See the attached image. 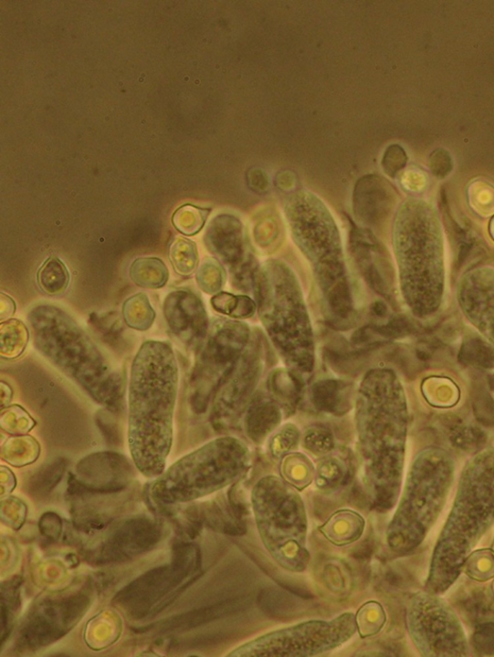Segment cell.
<instances>
[{
  "instance_id": "obj_1",
  "label": "cell",
  "mask_w": 494,
  "mask_h": 657,
  "mask_svg": "<svg viewBox=\"0 0 494 657\" xmlns=\"http://www.w3.org/2000/svg\"><path fill=\"white\" fill-rule=\"evenodd\" d=\"M357 451L364 490L381 513L394 510L405 479L410 412L395 371H368L356 395Z\"/></svg>"
},
{
  "instance_id": "obj_21",
  "label": "cell",
  "mask_w": 494,
  "mask_h": 657,
  "mask_svg": "<svg viewBox=\"0 0 494 657\" xmlns=\"http://www.w3.org/2000/svg\"><path fill=\"white\" fill-rule=\"evenodd\" d=\"M366 529L364 516L352 509H341L334 512L319 532L331 545L342 548L352 545L363 538Z\"/></svg>"
},
{
  "instance_id": "obj_38",
  "label": "cell",
  "mask_w": 494,
  "mask_h": 657,
  "mask_svg": "<svg viewBox=\"0 0 494 657\" xmlns=\"http://www.w3.org/2000/svg\"><path fill=\"white\" fill-rule=\"evenodd\" d=\"M304 447L316 455L330 454L333 448V442L329 434L310 433L303 439Z\"/></svg>"
},
{
  "instance_id": "obj_31",
  "label": "cell",
  "mask_w": 494,
  "mask_h": 657,
  "mask_svg": "<svg viewBox=\"0 0 494 657\" xmlns=\"http://www.w3.org/2000/svg\"><path fill=\"white\" fill-rule=\"evenodd\" d=\"M209 214L210 210L187 203L180 206L174 213L173 224L183 235L194 236L203 229Z\"/></svg>"
},
{
  "instance_id": "obj_17",
  "label": "cell",
  "mask_w": 494,
  "mask_h": 657,
  "mask_svg": "<svg viewBox=\"0 0 494 657\" xmlns=\"http://www.w3.org/2000/svg\"><path fill=\"white\" fill-rule=\"evenodd\" d=\"M204 242L218 261L229 268L232 276L255 266L252 255L246 251L242 224L233 216L215 217Z\"/></svg>"
},
{
  "instance_id": "obj_7",
  "label": "cell",
  "mask_w": 494,
  "mask_h": 657,
  "mask_svg": "<svg viewBox=\"0 0 494 657\" xmlns=\"http://www.w3.org/2000/svg\"><path fill=\"white\" fill-rule=\"evenodd\" d=\"M255 297L266 331L285 365L300 378L314 370L315 347L310 318L294 273L268 261L255 276Z\"/></svg>"
},
{
  "instance_id": "obj_35",
  "label": "cell",
  "mask_w": 494,
  "mask_h": 657,
  "mask_svg": "<svg viewBox=\"0 0 494 657\" xmlns=\"http://www.w3.org/2000/svg\"><path fill=\"white\" fill-rule=\"evenodd\" d=\"M196 282L204 292L215 294L225 284L224 270L214 259H207L196 272Z\"/></svg>"
},
{
  "instance_id": "obj_4",
  "label": "cell",
  "mask_w": 494,
  "mask_h": 657,
  "mask_svg": "<svg viewBox=\"0 0 494 657\" xmlns=\"http://www.w3.org/2000/svg\"><path fill=\"white\" fill-rule=\"evenodd\" d=\"M394 248L403 299L419 319L434 317L445 299L446 239L437 212L427 202L405 201L394 224Z\"/></svg>"
},
{
  "instance_id": "obj_23",
  "label": "cell",
  "mask_w": 494,
  "mask_h": 657,
  "mask_svg": "<svg viewBox=\"0 0 494 657\" xmlns=\"http://www.w3.org/2000/svg\"><path fill=\"white\" fill-rule=\"evenodd\" d=\"M281 478L299 492L310 487L316 476L313 462L300 453L289 454L280 464Z\"/></svg>"
},
{
  "instance_id": "obj_11",
  "label": "cell",
  "mask_w": 494,
  "mask_h": 657,
  "mask_svg": "<svg viewBox=\"0 0 494 657\" xmlns=\"http://www.w3.org/2000/svg\"><path fill=\"white\" fill-rule=\"evenodd\" d=\"M357 633L354 614L331 620H310L272 631L238 646L229 657H314L330 653Z\"/></svg>"
},
{
  "instance_id": "obj_46",
  "label": "cell",
  "mask_w": 494,
  "mask_h": 657,
  "mask_svg": "<svg viewBox=\"0 0 494 657\" xmlns=\"http://www.w3.org/2000/svg\"><path fill=\"white\" fill-rule=\"evenodd\" d=\"M492 590H493V594H494V579H493V584H492Z\"/></svg>"
},
{
  "instance_id": "obj_3",
  "label": "cell",
  "mask_w": 494,
  "mask_h": 657,
  "mask_svg": "<svg viewBox=\"0 0 494 657\" xmlns=\"http://www.w3.org/2000/svg\"><path fill=\"white\" fill-rule=\"evenodd\" d=\"M494 526V446L466 463L447 520L436 540L425 590L445 595L470 553Z\"/></svg>"
},
{
  "instance_id": "obj_8",
  "label": "cell",
  "mask_w": 494,
  "mask_h": 657,
  "mask_svg": "<svg viewBox=\"0 0 494 657\" xmlns=\"http://www.w3.org/2000/svg\"><path fill=\"white\" fill-rule=\"evenodd\" d=\"M285 214L297 245L312 266L323 297L335 315L348 318L352 297L345 259L328 207L314 194L299 192L289 197Z\"/></svg>"
},
{
  "instance_id": "obj_26",
  "label": "cell",
  "mask_w": 494,
  "mask_h": 657,
  "mask_svg": "<svg viewBox=\"0 0 494 657\" xmlns=\"http://www.w3.org/2000/svg\"><path fill=\"white\" fill-rule=\"evenodd\" d=\"M41 453L39 443L31 436H13L6 440L2 446V458L9 464L22 468V466L36 462Z\"/></svg>"
},
{
  "instance_id": "obj_13",
  "label": "cell",
  "mask_w": 494,
  "mask_h": 657,
  "mask_svg": "<svg viewBox=\"0 0 494 657\" xmlns=\"http://www.w3.org/2000/svg\"><path fill=\"white\" fill-rule=\"evenodd\" d=\"M250 340L246 324L215 320L197 351L190 379V404L197 413L205 412Z\"/></svg>"
},
{
  "instance_id": "obj_47",
  "label": "cell",
  "mask_w": 494,
  "mask_h": 657,
  "mask_svg": "<svg viewBox=\"0 0 494 657\" xmlns=\"http://www.w3.org/2000/svg\"><path fill=\"white\" fill-rule=\"evenodd\" d=\"M492 548L494 549V540H493V546H492Z\"/></svg>"
},
{
  "instance_id": "obj_18",
  "label": "cell",
  "mask_w": 494,
  "mask_h": 657,
  "mask_svg": "<svg viewBox=\"0 0 494 657\" xmlns=\"http://www.w3.org/2000/svg\"><path fill=\"white\" fill-rule=\"evenodd\" d=\"M394 189L377 175L357 182L353 193V213L366 229L377 227L388 217L395 203Z\"/></svg>"
},
{
  "instance_id": "obj_5",
  "label": "cell",
  "mask_w": 494,
  "mask_h": 657,
  "mask_svg": "<svg viewBox=\"0 0 494 657\" xmlns=\"http://www.w3.org/2000/svg\"><path fill=\"white\" fill-rule=\"evenodd\" d=\"M34 348L90 400L112 412L123 408V382L92 339L62 308L34 307L27 316Z\"/></svg>"
},
{
  "instance_id": "obj_43",
  "label": "cell",
  "mask_w": 494,
  "mask_h": 657,
  "mask_svg": "<svg viewBox=\"0 0 494 657\" xmlns=\"http://www.w3.org/2000/svg\"><path fill=\"white\" fill-rule=\"evenodd\" d=\"M0 484H2V496L8 495L16 486V480L14 474L6 468L2 466L0 468Z\"/></svg>"
},
{
  "instance_id": "obj_14",
  "label": "cell",
  "mask_w": 494,
  "mask_h": 657,
  "mask_svg": "<svg viewBox=\"0 0 494 657\" xmlns=\"http://www.w3.org/2000/svg\"><path fill=\"white\" fill-rule=\"evenodd\" d=\"M263 371V349L260 339L249 340L212 402L210 421L214 427L231 424L248 402Z\"/></svg>"
},
{
  "instance_id": "obj_40",
  "label": "cell",
  "mask_w": 494,
  "mask_h": 657,
  "mask_svg": "<svg viewBox=\"0 0 494 657\" xmlns=\"http://www.w3.org/2000/svg\"><path fill=\"white\" fill-rule=\"evenodd\" d=\"M238 300H240V297H235L226 292H220L215 294L212 298L211 304L218 313L234 318Z\"/></svg>"
},
{
  "instance_id": "obj_9",
  "label": "cell",
  "mask_w": 494,
  "mask_h": 657,
  "mask_svg": "<svg viewBox=\"0 0 494 657\" xmlns=\"http://www.w3.org/2000/svg\"><path fill=\"white\" fill-rule=\"evenodd\" d=\"M252 464L248 446L235 437H221L175 462L149 489L161 505H178L208 496L240 482Z\"/></svg>"
},
{
  "instance_id": "obj_6",
  "label": "cell",
  "mask_w": 494,
  "mask_h": 657,
  "mask_svg": "<svg viewBox=\"0 0 494 657\" xmlns=\"http://www.w3.org/2000/svg\"><path fill=\"white\" fill-rule=\"evenodd\" d=\"M455 476L456 462L447 448L430 445L415 455L386 528L392 552L407 555L427 538L446 508Z\"/></svg>"
},
{
  "instance_id": "obj_22",
  "label": "cell",
  "mask_w": 494,
  "mask_h": 657,
  "mask_svg": "<svg viewBox=\"0 0 494 657\" xmlns=\"http://www.w3.org/2000/svg\"><path fill=\"white\" fill-rule=\"evenodd\" d=\"M131 281L140 287L159 289L169 279V271L163 259L155 256H142L134 259L129 269Z\"/></svg>"
},
{
  "instance_id": "obj_37",
  "label": "cell",
  "mask_w": 494,
  "mask_h": 657,
  "mask_svg": "<svg viewBox=\"0 0 494 657\" xmlns=\"http://www.w3.org/2000/svg\"><path fill=\"white\" fill-rule=\"evenodd\" d=\"M406 162L407 157L404 149L399 145H392L386 150L382 165L386 174L394 178L405 168Z\"/></svg>"
},
{
  "instance_id": "obj_2",
  "label": "cell",
  "mask_w": 494,
  "mask_h": 657,
  "mask_svg": "<svg viewBox=\"0 0 494 657\" xmlns=\"http://www.w3.org/2000/svg\"><path fill=\"white\" fill-rule=\"evenodd\" d=\"M178 388V361L172 345L145 341L131 370L128 440L136 469L147 478L165 472Z\"/></svg>"
},
{
  "instance_id": "obj_29",
  "label": "cell",
  "mask_w": 494,
  "mask_h": 657,
  "mask_svg": "<svg viewBox=\"0 0 494 657\" xmlns=\"http://www.w3.org/2000/svg\"><path fill=\"white\" fill-rule=\"evenodd\" d=\"M169 259L179 275L191 276L199 263L197 246L191 239L177 236L170 245Z\"/></svg>"
},
{
  "instance_id": "obj_30",
  "label": "cell",
  "mask_w": 494,
  "mask_h": 657,
  "mask_svg": "<svg viewBox=\"0 0 494 657\" xmlns=\"http://www.w3.org/2000/svg\"><path fill=\"white\" fill-rule=\"evenodd\" d=\"M463 574L480 583L494 579V549H474L464 564Z\"/></svg>"
},
{
  "instance_id": "obj_34",
  "label": "cell",
  "mask_w": 494,
  "mask_h": 657,
  "mask_svg": "<svg viewBox=\"0 0 494 657\" xmlns=\"http://www.w3.org/2000/svg\"><path fill=\"white\" fill-rule=\"evenodd\" d=\"M300 440L299 429L292 424H287L279 429L269 441V453L275 458H283L289 454L296 452Z\"/></svg>"
},
{
  "instance_id": "obj_32",
  "label": "cell",
  "mask_w": 494,
  "mask_h": 657,
  "mask_svg": "<svg viewBox=\"0 0 494 657\" xmlns=\"http://www.w3.org/2000/svg\"><path fill=\"white\" fill-rule=\"evenodd\" d=\"M37 426V422L20 405H11L0 412V428L14 436L26 435Z\"/></svg>"
},
{
  "instance_id": "obj_39",
  "label": "cell",
  "mask_w": 494,
  "mask_h": 657,
  "mask_svg": "<svg viewBox=\"0 0 494 657\" xmlns=\"http://www.w3.org/2000/svg\"><path fill=\"white\" fill-rule=\"evenodd\" d=\"M430 167L437 178L447 177L453 168L450 153L443 149L434 151L430 158Z\"/></svg>"
},
{
  "instance_id": "obj_33",
  "label": "cell",
  "mask_w": 494,
  "mask_h": 657,
  "mask_svg": "<svg viewBox=\"0 0 494 657\" xmlns=\"http://www.w3.org/2000/svg\"><path fill=\"white\" fill-rule=\"evenodd\" d=\"M471 209L481 216L494 214V186L488 182L476 181L468 187Z\"/></svg>"
},
{
  "instance_id": "obj_24",
  "label": "cell",
  "mask_w": 494,
  "mask_h": 657,
  "mask_svg": "<svg viewBox=\"0 0 494 657\" xmlns=\"http://www.w3.org/2000/svg\"><path fill=\"white\" fill-rule=\"evenodd\" d=\"M30 339L27 326L19 319L11 318L0 324V355L5 360L20 358Z\"/></svg>"
},
{
  "instance_id": "obj_19",
  "label": "cell",
  "mask_w": 494,
  "mask_h": 657,
  "mask_svg": "<svg viewBox=\"0 0 494 657\" xmlns=\"http://www.w3.org/2000/svg\"><path fill=\"white\" fill-rule=\"evenodd\" d=\"M350 250L367 284L384 292L386 287L385 256L371 230L353 226L350 235Z\"/></svg>"
},
{
  "instance_id": "obj_25",
  "label": "cell",
  "mask_w": 494,
  "mask_h": 657,
  "mask_svg": "<svg viewBox=\"0 0 494 657\" xmlns=\"http://www.w3.org/2000/svg\"><path fill=\"white\" fill-rule=\"evenodd\" d=\"M71 276L58 256H49L37 272V283L49 297H60L69 287Z\"/></svg>"
},
{
  "instance_id": "obj_41",
  "label": "cell",
  "mask_w": 494,
  "mask_h": 657,
  "mask_svg": "<svg viewBox=\"0 0 494 657\" xmlns=\"http://www.w3.org/2000/svg\"><path fill=\"white\" fill-rule=\"evenodd\" d=\"M494 639V624H485L477 629L472 638V647L483 654H491L489 640Z\"/></svg>"
},
{
  "instance_id": "obj_20",
  "label": "cell",
  "mask_w": 494,
  "mask_h": 657,
  "mask_svg": "<svg viewBox=\"0 0 494 657\" xmlns=\"http://www.w3.org/2000/svg\"><path fill=\"white\" fill-rule=\"evenodd\" d=\"M79 480L91 488H119L127 483L131 469L121 456L99 454L83 459L77 466Z\"/></svg>"
},
{
  "instance_id": "obj_28",
  "label": "cell",
  "mask_w": 494,
  "mask_h": 657,
  "mask_svg": "<svg viewBox=\"0 0 494 657\" xmlns=\"http://www.w3.org/2000/svg\"><path fill=\"white\" fill-rule=\"evenodd\" d=\"M357 633L362 639L380 634L387 621L383 604L377 600H369L362 605L354 614Z\"/></svg>"
},
{
  "instance_id": "obj_16",
  "label": "cell",
  "mask_w": 494,
  "mask_h": 657,
  "mask_svg": "<svg viewBox=\"0 0 494 657\" xmlns=\"http://www.w3.org/2000/svg\"><path fill=\"white\" fill-rule=\"evenodd\" d=\"M163 309L169 330L187 349L198 351L210 327L205 307L196 294L183 289L170 292Z\"/></svg>"
},
{
  "instance_id": "obj_27",
  "label": "cell",
  "mask_w": 494,
  "mask_h": 657,
  "mask_svg": "<svg viewBox=\"0 0 494 657\" xmlns=\"http://www.w3.org/2000/svg\"><path fill=\"white\" fill-rule=\"evenodd\" d=\"M122 314L126 325L140 332L148 331L156 320V311L145 293L134 294L128 298L123 304Z\"/></svg>"
},
{
  "instance_id": "obj_44",
  "label": "cell",
  "mask_w": 494,
  "mask_h": 657,
  "mask_svg": "<svg viewBox=\"0 0 494 657\" xmlns=\"http://www.w3.org/2000/svg\"><path fill=\"white\" fill-rule=\"evenodd\" d=\"M13 389L5 382L0 383V397H2V409L9 406L13 399Z\"/></svg>"
},
{
  "instance_id": "obj_10",
  "label": "cell",
  "mask_w": 494,
  "mask_h": 657,
  "mask_svg": "<svg viewBox=\"0 0 494 657\" xmlns=\"http://www.w3.org/2000/svg\"><path fill=\"white\" fill-rule=\"evenodd\" d=\"M251 508L270 558L289 573H304L311 556L309 516L299 491L281 477H262L251 491Z\"/></svg>"
},
{
  "instance_id": "obj_12",
  "label": "cell",
  "mask_w": 494,
  "mask_h": 657,
  "mask_svg": "<svg viewBox=\"0 0 494 657\" xmlns=\"http://www.w3.org/2000/svg\"><path fill=\"white\" fill-rule=\"evenodd\" d=\"M408 636L421 656L466 657L470 643L461 619L441 595L427 590L408 600L405 610Z\"/></svg>"
},
{
  "instance_id": "obj_36",
  "label": "cell",
  "mask_w": 494,
  "mask_h": 657,
  "mask_svg": "<svg viewBox=\"0 0 494 657\" xmlns=\"http://www.w3.org/2000/svg\"><path fill=\"white\" fill-rule=\"evenodd\" d=\"M345 474V464L337 458L323 459L316 469V482L320 488L335 485Z\"/></svg>"
},
{
  "instance_id": "obj_45",
  "label": "cell",
  "mask_w": 494,
  "mask_h": 657,
  "mask_svg": "<svg viewBox=\"0 0 494 657\" xmlns=\"http://www.w3.org/2000/svg\"><path fill=\"white\" fill-rule=\"evenodd\" d=\"M489 235L492 238V240H494V215L492 216V218L489 221Z\"/></svg>"
},
{
  "instance_id": "obj_15",
  "label": "cell",
  "mask_w": 494,
  "mask_h": 657,
  "mask_svg": "<svg viewBox=\"0 0 494 657\" xmlns=\"http://www.w3.org/2000/svg\"><path fill=\"white\" fill-rule=\"evenodd\" d=\"M457 300L467 320L494 347V268L468 271L459 280Z\"/></svg>"
},
{
  "instance_id": "obj_42",
  "label": "cell",
  "mask_w": 494,
  "mask_h": 657,
  "mask_svg": "<svg viewBox=\"0 0 494 657\" xmlns=\"http://www.w3.org/2000/svg\"><path fill=\"white\" fill-rule=\"evenodd\" d=\"M15 301L7 294L0 293V320L2 322L11 319L16 313Z\"/></svg>"
}]
</instances>
